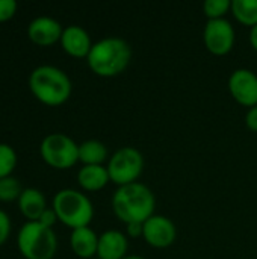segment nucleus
Listing matches in <instances>:
<instances>
[{"mask_svg": "<svg viewBox=\"0 0 257 259\" xmlns=\"http://www.w3.org/2000/svg\"><path fill=\"white\" fill-rule=\"evenodd\" d=\"M130 44L120 36H105L92 44L86 56L88 67L100 77L120 76L132 61Z\"/></svg>", "mask_w": 257, "mask_h": 259, "instance_id": "f03ea898", "label": "nucleus"}, {"mask_svg": "<svg viewBox=\"0 0 257 259\" xmlns=\"http://www.w3.org/2000/svg\"><path fill=\"white\" fill-rule=\"evenodd\" d=\"M18 162L17 152L12 146L6 143H0V179L12 176V171L15 170Z\"/></svg>", "mask_w": 257, "mask_h": 259, "instance_id": "6ab92c4d", "label": "nucleus"}, {"mask_svg": "<svg viewBox=\"0 0 257 259\" xmlns=\"http://www.w3.org/2000/svg\"><path fill=\"white\" fill-rule=\"evenodd\" d=\"M17 246L24 259H53L58 250V237L53 228L39 222H26L18 231Z\"/></svg>", "mask_w": 257, "mask_h": 259, "instance_id": "39448f33", "label": "nucleus"}, {"mask_svg": "<svg viewBox=\"0 0 257 259\" xmlns=\"http://www.w3.org/2000/svg\"><path fill=\"white\" fill-rule=\"evenodd\" d=\"M58 220L73 229L89 226L94 219V206L91 199L79 190H59L52 202Z\"/></svg>", "mask_w": 257, "mask_h": 259, "instance_id": "20e7f679", "label": "nucleus"}, {"mask_svg": "<svg viewBox=\"0 0 257 259\" xmlns=\"http://www.w3.org/2000/svg\"><path fill=\"white\" fill-rule=\"evenodd\" d=\"M230 12L238 23L250 29L257 24V0H233Z\"/></svg>", "mask_w": 257, "mask_h": 259, "instance_id": "a211bd4d", "label": "nucleus"}, {"mask_svg": "<svg viewBox=\"0 0 257 259\" xmlns=\"http://www.w3.org/2000/svg\"><path fill=\"white\" fill-rule=\"evenodd\" d=\"M77 182L85 191H100L111 182V178L105 165H82L77 171Z\"/></svg>", "mask_w": 257, "mask_h": 259, "instance_id": "dca6fc26", "label": "nucleus"}, {"mask_svg": "<svg viewBox=\"0 0 257 259\" xmlns=\"http://www.w3.org/2000/svg\"><path fill=\"white\" fill-rule=\"evenodd\" d=\"M29 90L47 106L64 105L73 91V83L68 74L55 65H38L29 74Z\"/></svg>", "mask_w": 257, "mask_h": 259, "instance_id": "7ed1b4c3", "label": "nucleus"}, {"mask_svg": "<svg viewBox=\"0 0 257 259\" xmlns=\"http://www.w3.org/2000/svg\"><path fill=\"white\" fill-rule=\"evenodd\" d=\"M232 97L248 109L257 105V74L250 68H236L229 77Z\"/></svg>", "mask_w": 257, "mask_h": 259, "instance_id": "9d476101", "label": "nucleus"}, {"mask_svg": "<svg viewBox=\"0 0 257 259\" xmlns=\"http://www.w3.org/2000/svg\"><path fill=\"white\" fill-rule=\"evenodd\" d=\"M59 42L64 52L73 58H86L94 44L86 29H83L79 24H70L64 27Z\"/></svg>", "mask_w": 257, "mask_h": 259, "instance_id": "f8f14e48", "label": "nucleus"}, {"mask_svg": "<svg viewBox=\"0 0 257 259\" xmlns=\"http://www.w3.org/2000/svg\"><path fill=\"white\" fill-rule=\"evenodd\" d=\"M38 222H39L41 225L47 226V228H53V225L58 222V215H56V212H55L53 208H47V209L41 214V217H39Z\"/></svg>", "mask_w": 257, "mask_h": 259, "instance_id": "b1692460", "label": "nucleus"}, {"mask_svg": "<svg viewBox=\"0 0 257 259\" xmlns=\"http://www.w3.org/2000/svg\"><path fill=\"white\" fill-rule=\"evenodd\" d=\"M144 164V156L138 149L132 146H124L112 153L106 168L111 182L118 187H123L138 182L139 176L142 175Z\"/></svg>", "mask_w": 257, "mask_h": 259, "instance_id": "0eeeda50", "label": "nucleus"}, {"mask_svg": "<svg viewBox=\"0 0 257 259\" xmlns=\"http://www.w3.org/2000/svg\"><path fill=\"white\" fill-rule=\"evenodd\" d=\"M245 124L250 131L257 132V105L250 108L245 114Z\"/></svg>", "mask_w": 257, "mask_h": 259, "instance_id": "393cba45", "label": "nucleus"}, {"mask_svg": "<svg viewBox=\"0 0 257 259\" xmlns=\"http://www.w3.org/2000/svg\"><path fill=\"white\" fill-rule=\"evenodd\" d=\"M70 246L73 253L79 258H95L98 249V235L89 226L73 229L70 235Z\"/></svg>", "mask_w": 257, "mask_h": 259, "instance_id": "4468645a", "label": "nucleus"}, {"mask_svg": "<svg viewBox=\"0 0 257 259\" xmlns=\"http://www.w3.org/2000/svg\"><path fill=\"white\" fill-rule=\"evenodd\" d=\"M108 158V147L98 140H86L79 144V161L83 165H103Z\"/></svg>", "mask_w": 257, "mask_h": 259, "instance_id": "f3484780", "label": "nucleus"}, {"mask_svg": "<svg viewBox=\"0 0 257 259\" xmlns=\"http://www.w3.org/2000/svg\"><path fill=\"white\" fill-rule=\"evenodd\" d=\"M39 155L50 167L67 170L79 162V144L65 134L53 132L42 138Z\"/></svg>", "mask_w": 257, "mask_h": 259, "instance_id": "423d86ee", "label": "nucleus"}, {"mask_svg": "<svg viewBox=\"0 0 257 259\" xmlns=\"http://www.w3.org/2000/svg\"><path fill=\"white\" fill-rule=\"evenodd\" d=\"M17 2L15 0H0V23L11 20L17 12Z\"/></svg>", "mask_w": 257, "mask_h": 259, "instance_id": "4be33fe9", "label": "nucleus"}, {"mask_svg": "<svg viewBox=\"0 0 257 259\" xmlns=\"http://www.w3.org/2000/svg\"><path fill=\"white\" fill-rule=\"evenodd\" d=\"M232 11L230 0H206L203 3V14L208 20H218L226 18V15Z\"/></svg>", "mask_w": 257, "mask_h": 259, "instance_id": "aec40b11", "label": "nucleus"}, {"mask_svg": "<svg viewBox=\"0 0 257 259\" xmlns=\"http://www.w3.org/2000/svg\"><path fill=\"white\" fill-rule=\"evenodd\" d=\"M111 205L115 217L121 223H145L155 215L156 197L147 185L133 182L118 187L112 196Z\"/></svg>", "mask_w": 257, "mask_h": 259, "instance_id": "f257e3e1", "label": "nucleus"}, {"mask_svg": "<svg viewBox=\"0 0 257 259\" xmlns=\"http://www.w3.org/2000/svg\"><path fill=\"white\" fill-rule=\"evenodd\" d=\"M24 188H21L20 181L14 176H8V178L0 179V202L18 200Z\"/></svg>", "mask_w": 257, "mask_h": 259, "instance_id": "412c9836", "label": "nucleus"}, {"mask_svg": "<svg viewBox=\"0 0 257 259\" xmlns=\"http://www.w3.org/2000/svg\"><path fill=\"white\" fill-rule=\"evenodd\" d=\"M127 237L117 229H108L98 235L97 256L101 259H123L127 256Z\"/></svg>", "mask_w": 257, "mask_h": 259, "instance_id": "ddd939ff", "label": "nucleus"}, {"mask_svg": "<svg viewBox=\"0 0 257 259\" xmlns=\"http://www.w3.org/2000/svg\"><path fill=\"white\" fill-rule=\"evenodd\" d=\"M17 202L20 212L27 222H38L41 214L47 209L45 196L38 188H24Z\"/></svg>", "mask_w": 257, "mask_h": 259, "instance_id": "2eb2a0df", "label": "nucleus"}, {"mask_svg": "<svg viewBox=\"0 0 257 259\" xmlns=\"http://www.w3.org/2000/svg\"><path fill=\"white\" fill-rule=\"evenodd\" d=\"M91 259H101V258H98V256H95V258H91Z\"/></svg>", "mask_w": 257, "mask_h": 259, "instance_id": "c85d7f7f", "label": "nucleus"}, {"mask_svg": "<svg viewBox=\"0 0 257 259\" xmlns=\"http://www.w3.org/2000/svg\"><path fill=\"white\" fill-rule=\"evenodd\" d=\"M250 44H251V47L254 49L257 52V24L254 26V27H251L250 29Z\"/></svg>", "mask_w": 257, "mask_h": 259, "instance_id": "bb28decb", "label": "nucleus"}, {"mask_svg": "<svg viewBox=\"0 0 257 259\" xmlns=\"http://www.w3.org/2000/svg\"><path fill=\"white\" fill-rule=\"evenodd\" d=\"M142 231H144V223H129V225H126V232L132 238L142 237Z\"/></svg>", "mask_w": 257, "mask_h": 259, "instance_id": "a878e982", "label": "nucleus"}, {"mask_svg": "<svg viewBox=\"0 0 257 259\" xmlns=\"http://www.w3.org/2000/svg\"><path fill=\"white\" fill-rule=\"evenodd\" d=\"M64 27L62 24L48 15L35 17L27 26V36L36 46H52L61 41Z\"/></svg>", "mask_w": 257, "mask_h": 259, "instance_id": "9b49d317", "label": "nucleus"}, {"mask_svg": "<svg viewBox=\"0 0 257 259\" xmlns=\"http://www.w3.org/2000/svg\"><path fill=\"white\" fill-rule=\"evenodd\" d=\"M11 217L8 215V212L0 209V246H3L8 241L11 235Z\"/></svg>", "mask_w": 257, "mask_h": 259, "instance_id": "5701e85b", "label": "nucleus"}, {"mask_svg": "<svg viewBox=\"0 0 257 259\" xmlns=\"http://www.w3.org/2000/svg\"><path fill=\"white\" fill-rule=\"evenodd\" d=\"M142 238L155 249H167L174 244L177 238V228L168 217L155 214L144 223Z\"/></svg>", "mask_w": 257, "mask_h": 259, "instance_id": "1a4fd4ad", "label": "nucleus"}, {"mask_svg": "<svg viewBox=\"0 0 257 259\" xmlns=\"http://www.w3.org/2000/svg\"><path fill=\"white\" fill-rule=\"evenodd\" d=\"M123 259H145L144 256H139V255H127L126 258Z\"/></svg>", "mask_w": 257, "mask_h": 259, "instance_id": "cd10ccee", "label": "nucleus"}, {"mask_svg": "<svg viewBox=\"0 0 257 259\" xmlns=\"http://www.w3.org/2000/svg\"><path fill=\"white\" fill-rule=\"evenodd\" d=\"M235 41V27L227 18L208 20L203 29V42L209 53L215 56L229 55L233 50Z\"/></svg>", "mask_w": 257, "mask_h": 259, "instance_id": "6e6552de", "label": "nucleus"}]
</instances>
